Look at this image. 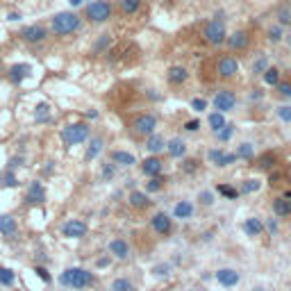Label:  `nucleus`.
Returning <instances> with one entry per match:
<instances>
[{
    "label": "nucleus",
    "instance_id": "obj_5",
    "mask_svg": "<svg viewBox=\"0 0 291 291\" xmlns=\"http://www.w3.org/2000/svg\"><path fill=\"white\" fill-rule=\"evenodd\" d=\"M62 139L66 146H77L89 139V125L87 123H71L62 130Z\"/></svg>",
    "mask_w": 291,
    "mask_h": 291
},
{
    "label": "nucleus",
    "instance_id": "obj_36",
    "mask_svg": "<svg viewBox=\"0 0 291 291\" xmlns=\"http://www.w3.org/2000/svg\"><path fill=\"white\" fill-rule=\"evenodd\" d=\"M239 160H250L253 157V144H241L239 148H237V152H235Z\"/></svg>",
    "mask_w": 291,
    "mask_h": 291
},
{
    "label": "nucleus",
    "instance_id": "obj_50",
    "mask_svg": "<svg viewBox=\"0 0 291 291\" xmlns=\"http://www.w3.org/2000/svg\"><path fill=\"white\" fill-rule=\"evenodd\" d=\"M200 128V121H187V123H184V130H187V132H196V130H198Z\"/></svg>",
    "mask_w": 291,
    "mask_h": 291
},
{
    "label": "nucleus",
    "instance_id": "obj_53",
    "mask_svg": "<svg viewBox=\"0 0 291 291\" xmlns=\"http://www.w3.org/2000/svg\"><path fill=\"white\" fill-rule=\"evenodd\" d=\"M7 18H9V21H21V14H18V12H9Z\"/></svg>",
    "mask_w": 291,
    "mask_h": 291
},
{
    "label": "nucleus",
    "instance_id": "obj_44",
    "mask_svg": "<svg viewBox=\"0 0 291 291\" xmlns=\"http://www.w3.org/2000/svg\"><path fill=\"white\" fill-rule=\"evenodd\" d=\"M109 46V34H103L100 39L96 41V46H93V52H100V50H105Z\"/></svg>",
    "mask_w": 291,
    "mask_h": 291
},
{
    "label": "nucleus",
    "instance_id": "obj_22",
    "mask_svg": "<svg viewBox=\"0 0 291 291\" xmlns=\"http://www.w3.org/2000/svg\"><path fill=\"white\" fill-rule=\"evenodd\" d=\"M141 5H144V0H119V9L125 14V16L137 14L141 9Z\"/></svg>",
    "mask_w": 291,
    "mask_h": 291
},
{
    "label": "nucleus",
    "instance_id": "obj_1",
    "mask_svg": "<svg viewBox=\"0 0 291 291\" xmlns=\"http://www.w3.org/2000/svg\"><path fill=\"white\" fill-rule=\"evenodd\" d=\"M82 25V18L75 12H60L50 18V30L57 36H68L73 32H77Z\"/></svg>",
    "mask_w": 291,
    "mask_h": 291
},
{
    "label": "nucleus",
    "instance_id": "obj_11",
    "mask_svg": "<svg viewBox=\"0 0 291 291\" xmlns=\"http://www.w3.org/2000/svg\"><path fill=\"white\" fill-rule=\"evenodd\" d=\"M62 235L68 237V239H82V237L87 235V223H82V221H77V219L66 221V223L62 225Z\"/></svg>",
    "mask_w": 291,
    "mask_h": 291
},
{
    "label": "nucleus",
    "instance_id": "obj_16",
    "mask_svg": "<svg viewBox=\"0 0 291 291\" xmlns=\"http://www.w3.org/2000/svg\"><path fill=\"white\" fill-rule=\"evenodd\" d=\"M18 232V225H16V219L9 214H3L0 216V235L3 237H16Z\"/></svg>",
    "mask_w": 291,
    "mask_h": 291
},
{
    "label": "nucleus",
    "instance_id": "obj_32",
    "mask_svg": "<svg viewBox=\"0 0 291 291\" xmlns=\"http://www.w3.org/2000/svg\"><path fill=\"white\" fill-rule=\"evenodd\" d=\"M14 282H16V273L7 266H0V284L3 287H14Z\"/></svg>",
    "mask_w": 291,
    "mask_h": 291
},
{
    "label": "nucleus",
    "instance_id": "obj_27",
    "mask_svg": "<svg viewBox=\"0 0 291 291\" xmlns=\"http://www.w3.org/2000/svg\"><path fill=\"white\" fill-rule=\"evenodd\" d=\"M34 121H36V123H46V121H50V105L48 103H39V105H36Z\"/></svg>",
    "mask_w": 291,
    "mask_h": 291
},
{
    "label": "nucleus",
    "instance_id": "obj_47",
    "mask_svg": "<svg viewBox=\"0 0 291 291\" xmlns=\"http://www.w3.org/2000/svg\"><path fill=\"white\" fill-rule=\"evenodd\" d=\"M36 275H39V278H41V280H44V282H46V284H50V273H48V271H46V268H44V266H36Z\"/></svg>",
    "mask_w": 291,
    "mask_h": 291
},
{
    "label": "nucleus",
    "instance_id": "obj_57",
    "mask_svg": "<svg viewBox=\"0 0 291 291\" xmlns=\"http://www.w3.org/2000/svg\"><path fill=\"white\" fill-rule=\"evenodd\" d=\"M287 41H289V46H291V34H289V36H287Z\"/></svg>",
    "mask_w": 291,
    "mask_h": 291
},
{
    "label": "nucleus",
    "instance_id": "obj_24",
    "mask_svg": "<svg viewBox=\"0 0 291 291\" xmlns=\"http://www.w3.org/2000/svg\"><path fill=\"white\" fill-rule=\"evenodd\" d=\"M262 230H264L262 221L255 219V216H253V219H246V223H243V232H246L248 237H257Z\"/></svg>",
    "mask_w": 291,
    "mask_h": 291
},
{
    "label": "nucleus",
    "instance_id": "obj_13",
    "mask_svg": "<svg viewBox=\"0 0 291 291\" xmlns=\"http://www.w3.org/2000/svg\"><path fill=\"white\" fill-rule=\"evenodd\" d=\"M216 280H219V284H223V287H235V284H239L241 275L235 271V268H219L216 271Z\"/></svg>",
    "mask_w": 291,
    "mask_h": 291
},
{
    "label": "nucleus",
    "instance_id": "obj_54",
    "mask_svg": "<svg viewBox=\"0 0 291 291\" xmlns=\"http://www.w3.org/2000/svg\"><path fill=\"white\" fill-rule=\"evenodd\" d=\"M68 5L71 7H80V5H84V0H68Z\"/></svg>",
    "mask_w": 291,
    "mask_h": 291
},
{
    "label": "nucleus",
    "instance_id": "obj_29",
    "mask_svg": "<svg viewBox=\"0 0 291 291\" xmlns=\"http://www.w3.org/2000/svg\"><path fill=\"white\" fill-rule=\"evenodd\" d=\"M173 214H176V219H189V216L193 214V205H191V203H187V200H182V203H178V205H176Z\"/></svg>",
    "mask_w": 291,
    "mask_h": 291
},
{
    "label": "nucleus",
    "instance_id": "obj_3",
    "mask_svg": "<svg viewBox=\"0 0 291 291\" xmlns=\"http://www.w3.org/2000/svg\"><path fill=\"white\" fill-rule=\"evenodd\" d=\"M87 18L91 23H107L114 14V5L109 0H93V3L87 5Z\"/></svg>",
    "mask_w": 291,
    "mask_h": 291
},
{
    "label": "nucleus",
    "instance_id": "obj_34",
    "mask_svg": "<svg viewBox=\"0 0 291 291\" xmlns=\"http://www.w3.org/2000/svg\"><path fill=\"white\" fill-rule=\"evenodd\" d=\"M16 184H18V180L14 176V171L7 168V171L3 173V178H0V187H16Z\"/></svg>",
    "mask_w": 291,
    "mask_h": 291
},
{
    "label": "nucleus",
    "instance_id": "obj_25",
    "mask_svg": "<svg viewBox=\"0 0 291 291\" xmlns=\"http://www.w3.org/2000/svg\"><path fill=\"white\" fill-rule=\"evenodd\" d=\"M100 150H103V139H100V137H96V139H91V144H89L84 160H87V162H93V160H96V157L100 155Z\"/></svg>",
    "mask_w": 291,
    "mask_h": 291
},
{
    "label": "nucleus",
    "instance_id": "obj_28",
    "mask_svg": "<svg viewBox=\"0 0 291 291\" xmlns=\"http://www.w3.org/2000/svg\"><path fill=\"white\" fill-rule=\"evenodd\" d=\"M148 196L144 193V191H132L130 193V205L132 207H137V209H144V207H148Z\"/></svg>",
    "mask_w": 291,
    "mask_h": 291
},
{
    "label": "nucleus",
    "instance_id": "obj_21",
    "mask_svg": "<svg viewBox=\"0 0 291 291\" xmlns=\"http://www.w3.org/2000/svg\"><path fill=\"white\" fill-rule=\"evenodd\" d=\"M112 162L121 164V166H132V164H137V157L128 150H114L112 152Z\"/></svg>",
    "mask_w": 291,
    "mask_h": 291
},
{
    "label": "nucleus",
    "instance_id": "obj_8",
    "mask_svg": "<svg viewBox=\"0 0 291 291\" xmlns=\"http://www.w3.org/2000/svg\"><path fill=\"white\" fill-rule=\"evenodd\" d=\"M235 105H237V96L230 91V89H221V91H216V96H214V107H216V112H230V109H235Z\"/></svg>",
    "mask_w": 291,
    "mask_h": 291
},
{
    "label": "nucleus",
    "instance_id": "obj_18",
    "mask_svg": "<svg viewBox=\"0 0 291 291\" xmlns=\"http://www.w3.org/2000/svg\"><path fill=\"white\" fill-rule=\"evenodd\" d=\"M162 168H164V164H162L160 157H148V160H144V164H141V171H144V176H150V178L160 176Z\"/></svg>",
    "mask_w": 291,
    "mask_h": 291
},
{
    "label": "nucleus",
    "instance_id": "obj_4",
    "mask_svg": "<svg viewBox=\"0 0 291 291\" xmlns=\"http://www.w3.org/2000/svg\"><path fill=\"white\" fill-rule=\"evenodd\" d=\"M203 36H205V41H207L209 46H223L225 39H227L225 23L223 21H219V18L209 21V23L205 25V30H203Z\"/></svg>",
    "mask_w": 291,
    "mask_h": 291
},
{
    "label": "nucleus",
    "instance_id": "obj_49",
    "mask_svg": "<svg viewBox=\"0 0 291 291\" xmlns=\"http://www.w3.org/2000/svg\"><path fill=\"white\" fill-rule=\"evenodd\" d=\"M219 193H223V196H227V198H237V191H235V189H230V187H225V184H221V187H219Z\"/></svg>",
    "mask_w": 291,
    "mask_h": 291
},
{
    "label": "nucleus",
    "instance_id": "obj_26",
    "mask_svg": "<svg viewBox=\"0 0 291 291\" xmlns=\"http://www.w3.org/2000/svg\"><path fill=\"white\" fill-rule=\"evenodd\" d=\"M273 211L278 216H291V200L289 198H278L273 203Z\"/></svg>",
    "mask_w": 291,
    "mask_h": 291
},
{
    "label": "nucleus",
    "instance_id": "obj_42",
    "mask_svg": "<svg viewBox=\"0 0 291 291\" xmlns=\"http://www.w3.org/2000/svg\"><path fill=\"white\" fill-rule=\"evenodd\" d=\"M278 23L280 25H284V23H289V18H291V7H280L278 9Z\"/></svg>",
    "mask_w": 291,
    "mask_h": 291
},
{
    "label": "nucleus",
    "instance_id": "obj_38",
    "mask_svg": "<svg viewBox=\"0 0 291 291\" xmlns=\"http://www.w3.org/2000/svg\"><path fill=\"white\" fill-rule=\"evenodd\" d=\"M232 132H235V125H232V123H225L223 128H221L219 132H214V134L219 137V141H227V139L232 137Z\"/></svg>",
    "mask_w": 291,
    "mask_h": 291
},
{
    "label": "nucleus",
    "instance_id": "obj_56",
    "mask_svg": "<svg viewBox=\"0 0 291 291\" xmlns=\"http://www.w3.org/2000/svg\"><path fill=\"white\" fill-rule=\"evenodd\" d=\"M268 230H271V232L278 230V225H275V221H268Z\"/></svg>",
    "mask_w": 291,
    "mask_h": 291
},
{
    "label": "nucleus",
    "instance_id": "obj_17",
    "mask_svg": "<svg viewBox=\"0 0 291 291\" xmlns=\"http://www.w3.org/2000/svg\"><path fill=\"white\" fill-rule=\"evenodd\" d=\"M187 77H189V73H187V68H184V66H171L166 71V80L171 84H176V87L187 82Z\"/></svg>",
    "mask_w": 291,
    "mask_h": 291
},
{
    "label": "nucleus",
    "instance_id": "obj_15",
    "mask_svg": "<svg viewBox=\"0 0 291 291\" xmlns=\"http://www.w3.org/2000/svg\"><path fill=\"white\" fill-rule=\"evenodd\" d=\"M152 230L157 232V235H171V230H173V223H171V219H168L166 214H155L152 216Z\"/></svg>",
    "mask_w": 291,
    "mask_h": 291
},
{
    "label": "nucleus",
    "instance_id": "obj_48",
    "mask_svg": "<svg viewBox=\"0 0 291 291\" xmlns=\"http://www.w3.org/2000/svg\"><path fill=\"white\" fill-rule=\"evenodd\" d=\"M168 271H171V266H168V264H157V266L152 268V273H155V275H166Z\"/></svg>",
    "mask_w": 291,
    "mask_h": 291
},
{
    "label": "nucleus",
    "instance_id": "obj_58",
    "mask_svg": "<svg viewBox=\"0 0 291 291\" xmlns=\"http://www.w3.org/2000/svg\"><path fill=\"white\" fill-rule=\"evenodd\" d=\"M289 28H291V18H289Z\"/></svg>",
    "mask_w": 291,
    "mask_h": 291
},
{
    "label": "nucleus",
    "instance_id": "obj_30",
    "mask_svg": "<svg viewBox=\"0 0 291 291\" xmlns=\"http://www.w3.org/2000/svg\"><path fill=\"white\" fill-rule=\"evenodd\" d=\"M207 123H209V128H211V132H219L223 125L227 123L225 121V116H223V112H211L209 114V119H207Z\"/></svg>",
    "mask_w": 291,
    "mask_h": 291
},
{
    "label": "nucleus",
    "instance_id": "obj_9",
    "mask_svg": "<svg viewBox=\"0 0 291 291\" xmlns=\"http://www.w3.org/2000/svg\"><path fill=\"white\" fill-rule=\"evenodd\" d=\"M216 71H219V75L223 77V80H230V77H235L237 73H239V62L232 55H225L219 60V68H216Z\"/></svg>",
    "mask_w": 291,
    "mask_h": 291
},
{
    "label": "nucleus",
    "instance_id": "obj_45",
    "mask_svg": "<svg viewBox=\"0 0 291 291\" xmlns=\"http://www.w3.org/2000/svg\"><path fill=\"white\" fill-rule=\"evenodd\" d=\"M191 107L196 109V112H205V109H207V100H205V98H193Z\"/></svg>",
    "mask_w": 291,
    "mask_h": 291
},
{
    "label": "nucleus",
    "instance_id": "obj_10",
    "mask_svg": "<svg viewBox=\"0 0 291 291\" xmlns=\"http://www.w3.org/2000/svg\"><path fill=\"white\" fill-rule=\"evenodd\" d=\"M225 44L230 50H246L248 46H250V34H248L246 30H237V32L227 34Z\"/></svg>",
    "mask_w": 291,
    "mask_h": 291
},
{
    "label": "nucleus",
    "instance_id": "obj_55",
    "mask_svg": "<svg viewBox=\"0 0 291 291\" xmlns=\"http://www.w3.org/2000/svg\"><path fill=\"white\" fill-rule=\"evenodd\" d=\"M259 98H262V93H259V89H255V91L250 93V100H259Z\"/></svg>",
    "mask_w": 291,
    "mask_h": 291
},
{
    "label": "nucleus",
    "instance_id": "obj_33",
    "mask_svg": "<svg viewBox=\"0 0 291 291\" xmlns=\"http://www.w3.org/2000/svg\"><path fill=\"white\" fill-rule=\"evenodd\" d=\"M266 39L271 41V44H280V41L284 39V30H282V25H273V28H268L266 30Z\"/></svg>",
    "mask_w": 291,
    "mask_h": 291
},
{
    "label": "nucleus",
    "instance_id": "obj_2",
    "mask_svg": "<svg viewBox=\"0 0 291 291\" xmlns=\"http://www.w3.org/2000/svg\"><path fill=\"white\" fill-rule=\"evenodd\" d=\"M60 282L64 287H73V289H87L93 284V273H89L87 268H66L60 275Z\"/></svg>",
    "mask_w": 291,
    "mask_h": 291
},
{
    "label": "nucleus",
    "instance_id": "obj_51",
    "mask_svg": "<svg viewBox=\"0 0 291 291\" xmlns=\"http://www.w3.org/2000/svg\"><path fill=\"white\" fill-rule=\"evenodd\" d=\"M200 200H203V205H211V203H214V198H211L209 191H203V193H200Z\"/></svg>",
    "mask_w": 291,
    "mask_h": 291
},
{
    "label": "nucleus",
    "instance_id": "obj_37",
    "mask_svg": "<svg viewBox=\"0 0 291 291\" xmlns=\"http://www.w3.org/2000/svg\"><path fill=\"white\" fill-rule=\"evenodd\" d=\"M223 155H225V152L221 150V148H211V150L207 152V160L214 164V166H221V160H223Z\"/></svg>",
    "mask_w": 291,
    "mask_h": 291
},
{
    "label": "nucleus",
    "instance_id": "obj_6",
    "mask_svg": "<svg viewBox=\"0 0 291 291\" xmlns=\"http://www.w3.org/2000/svg\"><path fill=\"white\" fill-rule=\"evenodd\" d=\"M157 128V119H155V114H141V116H137L134 121H132V130L137 132V134H152Z\"/></svg>",
    "mask_w": 291,
    "mask_h": 291
},
{
    "label": "nucleus",
    "instance_id": "obj_14",
    "mask_svg": "<svg viewBox=\"0 0 291 291\" xmlns=\"http://www.w3.org/2000/svg\"><path fill=\"white\" fill-rule=\"evenodd\" d=\"M32 73V66L30 64H14L9 66V82L12 84H21L25 80V77Z\"/></svg>",
    "mask_w": 291,
    "mask_h": 291
},
{
    "label": "nucleus",
    "instance_id": "obj_20",
    "mask_svg": "<svg viewBox=\"0 0 291 291\" xmlns=\"http://www.w3.org/2000/svg\"><path fill=\"white\" fill-rule=\"evenodd\" d=\"M166 150H168V155H171V157H184V155H187V144L176 137V139H171L166 144Z\"/></svg>",
    "mask_w": 291,
    "mask_h": 291
},
{
    "label": "nucleus",
    "instance_id": "obj_7",
    "mask_svg": "<svg viewBox=\"0 0 291 291\" xmlns=\"http://www.w3.org/2000/svg\"><path fill=\"white\" fill-rule=\"evenodd\" d=\"M21 39L28 41V44H41V41L48 36V30H46V25L41 23H34V25H28V28L21 30Z\"/></svg>",
    "mask_w": 291,
    "mask_h": 291
},
{
    "label": "nucleus",
    "instance_id": "obj_46",
    "mask_svg": "<svg viewBox=\"0 0 291 291\" xmlns=\"http://www.w3.org/2000/svg\"><path fill=\"white\" fill-rule=\"evenodd\" d=\"M275 87H278V91L282 93L284 98H291V82H278Z\"/></svg>",
    "mask_w": 291,
    "mask_h": 291
},
{
    "label": "nucleus",
    "instance_id": "obj_52",
    "mask_svg": "<svg viewBox=\"0 0 291 291\" xmlns=\"http://www.w3.org/2000/svg\"><path fill=\"white\" fill-rule=\"evenodd\" d=\"M103 176L105 178H112L114 176V164H107V166L103 168Z\"/></svg>",
    "mask_w": 291,
    "mask_h": 291
},
{
    "label": "nucleus",
    "instance_id": "obj_40",
    "mask_svg": "<svg viewBox=\"0 0 291 291\" xmlns=\"http://www.w3.org/2000/svg\"><path fill=\"white\" fill-rule=\"evenodd\" d=\"M259 187H262V184H259V180H246V182H243V187H241V191L243 193H253V191H257Z\"/></svg>",
    "mask_w": 291,
    "mask_h": 291
},
{
    "label": "nucleus",
    "instance_id": "obj_39",
    "mask_svg": "<svg viewBox=\"0 0 291 291\" xmlns=\"http://www.w3.org/2000/svg\"><path fill=\"white\" fill-rule=\"evenodd\" d=\"M278 119L282 121V123H291V105H282V107H278Z\"/></svg>",
    "mask_w": 291,
    "mask_h": 291
},
{
    "label": "nucleus",
    "instance_id": "obj_19",
    "mask_svg": "<svg viewBox=\"0 0 291 291\" xmlns=\"http://www.w3.org/2000/svg\"><path fill=\"white\" fill-rule=\"evenodd\" d=\"M109 253H112L114 257H119V259H128V255H130L128 241H125V239H114V241H109Z\"/></svg>",
    "mask_w": 291,
    "mask_h": 291
},
{
    "label": "nucleus",
    "instance_id": "obj_31",
    "mask_svg": "<svg viewBox=\"0 0 291 291\" xmlns=\"http://www.w3.org/2000/svg\"><path fill=\"white\" fill-rule=\"evenodd\" d=\"M262 77H264V82H266L268 87H275V84L280 82V71L275 66H266L264 68V73H262Z\"/></svg>",
    "mask_w": 291,
    "mask_h": 291
},
{
    "label": "nucleus",
    "instance_id": "obj_23",
    "mask_svg": "<svg viewBox=\"0 0 291 291\" xmlns=\"http://www.w3.org/2000/svg\"><path fill=\"white\" fill-rule=\"evenodd\" d=\"M146 148H148L150 152H160V150H164V148H166V141H164L162 134H155V132H152V134H148Z\"/></svg>",
    "mask_w": 291,
    "mask_h": 291
},
{
    "label": "nucleus",
    "instance_id": "obj_12",
    "mask_svg": "<svg viewBox=\"0 0 291 291\" xmlns=\"http://www.w3.org/2000/svg\"><path fill=\"white\" fill-rule=\"evenodd\" d=\"M25 200H28V203H32V205L46 203V189H44V184H41V182H30L28 191H25Z\"/></svg>",
    "mask_w": 291,
    "mask_h": 291
},
{
    "label": "nucleus",
    "instance_id": "obj_43",
    "mask_svg": "<svg viewBox=\"0 0 291 291\" xmlns=\"http://www.w3.org/2000/svg\"><path fill=\"white\" fill-rule=\"evenodd\" d=\"M268 66V62H266V57H259V60L253 64V73H257V75H262L264 73V68Z\"/></svg>",
    "mask_w": 291,
    "mask_h": 291
},
{
    "label": "nucleus",
    "instance_id": "obj_35",
    "mask_svg": "<svg viewBox=\"0 0 291 291\" xmlns=\"http://www.w3.org/2000/svg\"><path fill=\"white\" fill-rule=\"evenodd\" d=\"M112 291H134V284L125 278H119L112 282Z\"/></svg>",
    "mask_w": 291,
    "mask_h": 291
},
{
    "label": "nucleus",
    "instance_id": "obj_41",
    "mask_svg": "<svg viewBox=\"0 0 291 291\" xmlns=\"http://www.w3.org/2000/svg\"><path fill=\"white\" fill-rule=\"evenodd\" d=\"M162 187H164V180H162L160 176H155V178L150 180V182H148V187H146V189H148V191H152V193H155V191H160Z\"/></svg>",
    "mask_w": 291,
    "mask_h": 291
}]
</instances>
